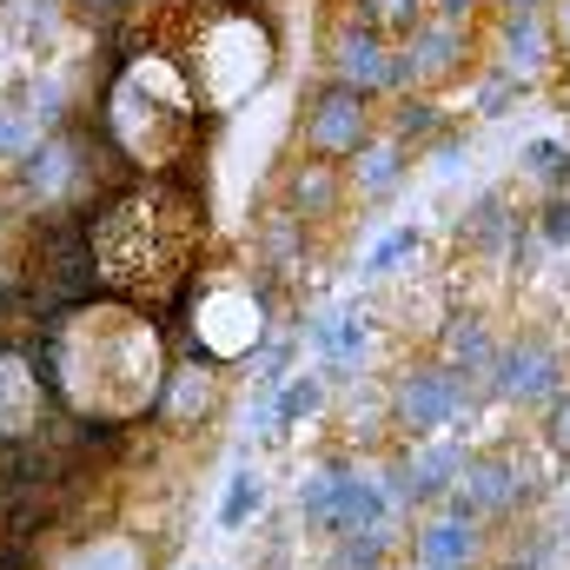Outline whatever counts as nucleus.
I'll use <instances>...</instances> for the list:
<instances>
[{
	"instance_id": "nucleus-3",
	"label": "nucleus",
	"mask_w": 570,
	"mask_h": 570,
	"mask_svg": "<svg viewBox=\"0 0 570 570\" xmlns=\"http://www.w3.org/2000/svg\"><path fill=\"white\" fill-rule=\"evenodd\" d=\"M312 140L318 146H358V100H352V94H332V100L318 107Z\"/></svg>"
},
{
	"instance_id": "nucleus-1",
	"label": "nucleus",
	"mask_w": 570,
	"mask_h": 570,
	"mask_svg": "<svg viewBox=\"0 0 570 570\" xmlns=\"http://www.w3.org/2000/svg\"><path fill=\"white\" fill-rule=\"evenodd\" d=\"M33 365L80 425H127L166 399V352L153 318L127 305H67L40 325Z\"/></svg>"
},
{
	"instance_id": "nucleus-4",
	"label": "nucleus",
	"mask_w": 570,
	"mask_h": 570,
	"mask_svg": "<svg viewBox=\"0 0 570 570\" xmlns=\"http://www.w3.org/2000/svg\"><path fill=\"white\" fill-rule=\"evenodd\" d=\"M253 504H259V484H253V478H239V484H233V504H226V524H239Z\"/></svg>"
},
{
	"instance_id": "nucleus-2",
	"label": "nucleus",
	"mask_w": 570,
	"mask_h": 570,
	"mask_svg": "<svg viewBox=\"0 0 570 570\" xmlns=\"http://www.w3.org/2000/svg\"><path fill=\"white\" fill-rule=\"evenodd\" d=\"M199 199L173 179H146L134 193H120L94 226H87V259H94V285L134 298V305H173L193 259H199Z\"/></svg>"
}]
</instances>
